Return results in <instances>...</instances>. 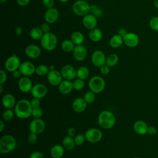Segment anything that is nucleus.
Here are the masks:
<instances>
[{"instance_id": "1", "label": "nucleus", "mask_w": 158, "mask_h": 158, "mask_svg": "<svg viewBox=\"0 0 158 158\" xmlns=\"http://www.w3.org/2000/svg\"><path fill=\"white\" fill-rule=\"evenodd\" d=\"M32 109L30 101L25 99H22L16 103L14 107V112L18 118H27L31 115Z\"/></svg>"}, {"instance_id": "2", "label": "nucleus", "mask_w": 158, "mask_h": 158, "mask_svg": "<svg viewBox=\"0 0 158 158\" xmlns=\"http://www.w3.org/2000/svg\"><path fill=\"white\" fill-rule=\"evenodd\" d=\"M99 125L104 129L112 128L115 123V117L114 114L109 110L101 111L98 117Z\"/></svg>"}, {"instance_id": "3", "label": "nucleus", "mask_w": 158, "mask_h": 158, "mask_svg": "<svg viewBox=\"0 0 158 158\" xmlns=\"http://www.w3.org/2000/svg\"><path fill=\"white\" fill-rule=\"evenodd\" d=\"M17 146L15 138L11 135H4L0 139V152L8 154L14 151Z\"/></svg>"}, {"instance_id": "4", "label": "nucleus", "mask_w": 158, "mask_h": 158, "mask_svg": "<svg viewBox=\"0 0 158 158\" xmlns=\"http://www.w3.org/2000/svg\"><path fill=\"white\" fill-rule=\"evenodd\" d=\"M57 38L56 35L51 32L44 33L40 40V44L43 49L48 51H52L56 49L57 46Z\"/></svg>"}, {"instance_id": "5", "label": "nucleus", "mask_w": 158, "mask_h": 158, "mask_svg": "<svg viewBox=\"0 0 158 158\" xmlns=\"http://www.w3.org/2000/svg\"><path fill=\"white\" fill-rule=\"evenodd\" d=\"M72 9L76 15L83 17L90 12V5L85 0H78L73 4Z\"/></svg>"}, {"instance_id": "6", "label": "nucleus", "mask_w": 158, "mask_h": 158, "mask_svg": "<svg viewBox=\"0 0 158 158\" xmlns=\"http://www.w3.org/2000/svg\"><path fill=\"white\" fill-rule=\"evenodd\" d=\"M89 89L94 93H101L106 87V81L104 79L98 75L92 77L88 82Z\"/></svg>"}, {"instance_id": "7", "label": "nucleus", "mask_w": 158, "mask_h": 158, "mask_svg": "<svg viewBox=\"0 0 158 158\" xmlns=\"http://www.w3.org/2000/svg\"><path fill=\"white\" fill-rule=\"evenodd\" d=\"M86 140L91 143H96L100 141L102 138V131L96 128H89L85 133Z\"/></svg>"}, {"instance_id": "8", "label": "nucleus", "mask_w": 158, "mask_h": 158, "mask_svg": "<svg viewBox=\"0 0 158 158\" xmlns=\"http://www.w3.org/2000/svg\"><path fill=\"white\" fill-rule=\"evenodd\" d=\"M30 133L39 135L42 133L46 128V123L41 118H34L28 126Z\"/></svg>"}, {"instance_id": "9", "label": "nucleus", "mask_w": 158, "mask_h": 158, "mask_svg": "<svg viewBox=\"0 0 158 158\" xmlns=\"http://www.w3.org/2000/svg\"><path fill=\"white\" fill-rule=\"evenodd\" d=\"M21 64L19 57L15 54H13L9 57L5 61L4 67L6 70L10 72L18 70Z\"/></svg>"}, {"instance_id": "10", "label": "nucleus", "mask_w": 158, "mask_h": 158, "mask_svg": "<svg viewBox=\"0 0 158 158\" xmlns=\"http://www.w3.org/2000/svg\"><path fill=\"white\" fill-rule=\"evenodd\" d=\"M91 60L94 66L100 67L102 65L106 64V56L102 51L97 49L92 53L91 56Z\"/></svg>"}, {"instance_id": "11", "label": "nucleus", "mask_w": 158, "mask_h": 158, "mask_svg": "<svg viewBox=\"0 0 158 158\" xmlns=\"http://www.w3.org/2000/svg\"><path fill=\"white\" fill-rule=\"evenodd\" d=\"M123 44L127 47L133 48L136 47L139 43L138 35L133 32H128L123 37Z\"/></svg>"}, {"instance_id": "12", "label": "nucleus", "mask_w": 158, "mask_h": 158, "mask_svg": "<svg viewBox=\"0 0 158 158\" xmlns=\"http://www.w3.org/2000/svg\"><path fill=\"white\" fill-rule=\"evenodd\" d=\"M60 72L64 80L72 81L77 77V70L71 65L67 64L64 65Z\"/></svg>"}, {"instance_id": "13", "label": "nucleus", "mask_w": 158, "mask_h": 158, "mask_svg": "<svg viewBox=\"0 0 158 158\" xmlns=\"http://www.w3.org/2000/svg\"><path fill=\"white\" fill-rule=\"evenodd\" d=\"M48 93L47 87L42 83H36L33 86L30 93L33 98L41 99L43 98Z\"/></svg>"}, {"instance_id": "14", "label": "nucleus", "mask_w": 158, "mask_h": 158, "mask_svg": "<svg viewBox=\"0 0 158 158\" xmlns=\"http://www.w3.org/2000/svg\"><path fill=\"white\" fill-rule=\"evenodd\" d=\"M47 80L50 85L52 86H59L63 80V77L60 72L54 69L49 70L47 75Z\"/></svg>"}, {"instance_id": "15", "label": "nucleus", "mask_w": 158, "mask_h": 158, "mask_svg": "<svg viewBox=\"0 0 158 158\" xmlns=\"http://www.w3.org/2000/svg\"><path fill=\"white\" fill-rule=\"evenodd\" d=\"M72 53L73 58L77 61L80 62L86 59L88 54V51L84 45L79 44L75 46Z\"/></svg>"}, {"instance_id": "16", "label": "nucleus", "mask_w": 158, "mask_h": 158, "mask_svg": "<svg viewBox=\"0 0 158 158\" xmlns=\"http://www.w3.org/2000/svg\"><path fill=\"white\" fill-rule=\"evenodd\" d=\"M19 69L22 73V75L29 77L35 73L36 67L31 62L25 61L21 63Z\"/></svg>"}, {"instance_id": "17", "label": "nucleus", "mask_w": 158, "mask_h": 158, "mask_svg": "<svg viewBox=\"0 0 158 158\" xmlns=\"http://www.w3.org/2000/svg\"><path fill=\"white\" fill-rule=\"evenodd\" d=\"M33 86V85L31 79L28 77H22L19 79L18 87L19 89L23 93H27L30 92Z\"/></svg>"}, {"instance_id": "18", "label": "nucleus", "mask_w": 158, "mask_h": 158, "mask_svg": "<svg viewBox=\"0 0 158 158\" xmlns=\"http://www.w3.org/2000/svg\"><path fill=\"white\" fill-rule=\"evenodd\" d=\"M59 12L57 9L56 7H52L50 9H48L44 13V18L45 22L49 24H52L55 23L59 19Z\"/></svg>"}, {"instance_id": "19", "label": "nucleus", "mask_w": 158, "mask_h": 158, "mask_svg": "<svg viewBox=\"0 0 158 158\" xmlns=\"http://www.w3.org/2000/svg\"><path fill=\"white\" fill-rule=\"evenodd\" d=\"M25 53L26 56L30 59H37L38 58L41 53L40 48L36 44H29L25 49Z\"/></svg>"}, {"instance_id": "20", "label": "nucleus", "mask_w": 158, "mask_h": 158, "mask_svg": "<svg viewBox=\"0 0 158 158\" xmlns=\"http://www.w3.org/2000/svg\"><path fill=\"white\" fill-rule=\"evenodd\" d=\"M83 25L88 30H91L96 27L98 24L97 17L91 14H88L83 17L82 19Z\"/></svg>"}, {"instance_id": "21", "label": "nucleus", "mask_w": 158, "mask_h": 158, "mask_svg": "<svg viewBox=\"0 0 158 158\" xmlns=\"http://www.w3.org/2000/svg\"><path fill=\"white\" fill-rule=\"evenodd\" d=\"M87 104L83 98H77L72 102V107L75 112L81 113L85 110Z\"/></svg>"}, {"instance_id": "22", "label": "nucleus", "mask_w": 158, "mask_h": 158, "mask_svg": "<svg viewBox=\"0 0 158 158\" xmlns=\"http://www.w3.org/2000/svg\"><path fill=\"white\" fill-rule=\"evenodd\" d=\"M149 126L148 124L143 120H137L136 121L133 126V130L136 133L139 135H144L148 133Z\"/></svg>"}, {"instance_id": "23", "label": "nucleus", "mask_w": 158, "mask_h": 158, "mask_svg": "<svg viewBox=\"0 0 158 158\" xmlns=\"http://www.w3.org/2000/svg\"><path fill=\"white\" fill-rule=\"evenodd\" d=\"M73 89V82L70 80H63L58 86V90L62 94H67L70 93Z\"/></svg>"}, {"instance_id": "24", "label": "nucleus", "mask_w": 158, "mask_h": 158, "mask_svg": "<svg viewBox=\"0 0 158 158\" xmlns=\"http://www.w3.org/2000/svg\"><path fill=\"white\" fill-rule=\"evenodd\" d=\"M2 104L6 109H12L15 107L16 101L15 97L10 93L4 94L2 98Z\"/></svg>"}, {"instance_id": "25", "label": "nucleus", "mask_w": 158, "mask_h": 158, "mask_svg": "<svg viewBox=\"0 0 158 158\" xmlns=\"http://www.w3.org/2000/svg\"><path fill=\"white\" fill-rule=\"evenodd\" d=\"M64 149L62 145L56 144L53 146L50 151L51 156L52 158H61L64 154Z\"/></svg>"}, {"instance_id": "26", "label": "nucleus", "mask_w": 158, "mask_h": 158, "mask_svg": "<svg viewBox=\"0 0 158 158\" xmlns=\"http://www.w3.org/2000/svg\"><path fill=\"white\" fill-rule=\"evenodd\" d=\"M89 38L93 42H99L102 38V32L96 27L93 28L89 31Z\"/></svg>"}, {"instance_id": "27", "label": "nucleus", "mask_w": 158, "mask_h": 158, "mask_svg": "<svg viewBox=\"0 0 158 158\" xmlns=\"http://www.w3.org/2000/svg\"><path fill=\"white\" fill-rule=\"evenodd\" d=\"M109 44L112 48H118L123 44V37L118 34L114 35L109 40Z\"/></svg>"}, {"instance_id": "28", "label": "nucleus", "mask_w": 158, "mask_h": 158, "mask_svg": "<svg viewBox=\"0 0 158 158\" xmlns=\"http://www.w3.org/2000/svg\"><path fill=\"white\" fill-rule=\"evenodd\" d=\"M70 40L75 44V46L82 44L85 40V36L81 32L79 31H75L72 33Z\"/></svg>"}, {"instance_id": "29", "label": "nucleus", "mask_w": 158, "mask_h": 158, "mask_svg": "<svg viewBox=\"0 0 158 158\" xmlns=\"http://www.w3.org/2000/svg\"><path fill=\"white\" fill-rule=\"evenodd\" d=\"M73 137L66 136L62 139V146L67 150H72L75 146Z\"/></svg>"}, {"instance_id": "30", "label": "nucleus", "mask_w": 158, "mask_h": 158, "mask_svg": "<svg viewBox=\"0 0 158 158\" xmlns=\"http://www.w3.org/2000/svg\"><path fill=\"white\" fill-rule=\"evenodd\" d=\"M89 75V70L86 66H81L77 70V77L81 80H86Z\"/></svg>"}, {"instance_id": "31", "label": "nucleus", "mask_w": 158, "mask_h": 158, "mask_svg": "<svg viewBox=\"0 0 158 158\" xmlns=\"http://www.w3.org/2000/svg\"><path fill=\"white\" fill-rule=\"evenodd\" d=\"M75 47V44L72 42L71 40H69V39L64 40L61 43L62 49L66 52H73Z\"/></svg>"}, {"instance_id": "32", "label": "nucleus", "mask_w": 158, "mask_h": 158, "mask_svg": "<svg viewBox=\"0 0 158 158\" xmlns=\"http://www.w3.org/2000/svg\"><path fill=\"white\" fill-rule=\"evenodd\" d=\"M43 35L44 33L43 32L40 27H34L31 28L29 34L30 38L34 40H40L43 37Z\"/></svg>"}, {"instance_id": "33", "label": "nucleus", "mask_w": 158, "mask_h": 158, "mask_svg": "<svg viewBox=\"0 0 158 158\" xmlns=\"http://www.w3.org/2000/svg\"><path fill=\"white\" fill-rule=\"evenodd\" d=\"M119 60L118 56L116 54H110L107 57H106V64L109 67H113L115 66Z\"/></svg>"}, {"instance_id": "34", "label": "nucleus", "mask_w": 158, "mask_h": 158, "mask_svg": "<svg viewBox=\"0 0 158 158\" xmlns=\"http://www.w3.org/2000/svg\"><path fill=\"white\" fill-rule=\"evenodd\" d=\"M49 72V66L44 64H40L36 67L35 73L40 77H43L44 75H47L48 72Z\"/></svg>"}, {"instance_id": "35", "label": "nucleus", "mask_w": 158, "mask_h": 158, "mask_svg": "<svg viewBox=\"0 0 158 158\" xmlns=\"http://www.w3.org/2000/svg\"><path fill=\"white\" fill-rule=\"evenodd\" d=\"M90 14L94 15L96 17H99L103 15L104 12L100 7H98L96 4H92L90 5Z\"/></svg>"}, {"instance_id": "36", "label": "nucleus", "mask_w": 158, "mask_h": 158, "mask_svg": "<svg viewBox=\"0 0 158 158\" xmlns=\"http://www.w3.org/2000/svg\"><path fill=\"white\" fill-rule=\"evenodd\" d=\"M95 94L96 93L91 91V90L85 93V94H84L83 98L87 104H91L94 101L95 98H96Z\"/></svg>"}, {"instance_id": "37", "label": "nucleus", "mask_w": 158, "mask_h": 158, "mask_svg": "<svg viewBox=\"0 0 158 158\" xmlns=\"http://www.w3.org/2000/svg\"><path fill=\"white\" fill-rule=\"evenodd\" d=\"M14 114L15 112L12 110V109H6V110L2 113V119L4 121H10L14 117Z\"/></svg>"}, {"instance_id": "38", "label": "nucleus", "mask_w": 158, "mask_h": 158, "mask_svg": "<svg viewBox=\"0 0 158 158\" xmlns=\"http://www.w3.org/2000/svg\"><path fill=\"white\" fill-rule=\"evenodd\" d=\"M73 89L77 91L81 90L84 86H85V81L83 80L80 79V78H77L73 80Z\"/></svg>"}, {"instance_id": "39", "label": "nucleus", "mask_w": 158, "mask_h": 158, "mask_svg": "<svg viewBox=\"0 0 158 158\" xmlns=\"http://www.w3.org/2000/svg\"><path fill=\"white\" fill-rule=\"evenodd\" d=\"M150 28L155 31H158V16L152 17L149 22Z\"/></svg>"}, {"instance_id": "40", "label": "nucleus", "mask_w": 158, "mask_h": 158, "mask_svg": "<svg viewBox=\"0 0 158 158\" xmlns=\"http://www.w3.org/2000/svg\"><path fill=\"white\" fill-rule=\"evenodd\" d=\"M85 139L86 138H85V135H83L81 133L76 135L74 137V141H75V144L77 146L82 145L84 143Z\"/></svg>"}, {"instance_id": "41", "label": "nucleus", "mask_w": 158, "mask_h": 158, "mask_svg": "<svg viewBox=\"0 0 158 158\" xmlns=\"http://www.w3.org/2000/svg\"><path fill=\"white\" fill-rule=\"evenodd\" d=\"M43 115V111L40 107L35 108L32 109L31 116L34 118H41Z\"/></svg>"}, {"instance_id": "42", "label": "nucleus", "mask_w": 158, "mask_h": 158, "mask_svg": "<svg viewBox=\"0 0 158 158\" xmlns=\"http://www.w3.org/2000/svg\"><path fill=\"white\" fill-rule=\"evenodd\" d=\"M43 6L48 9H50L53 7L54 5V0H41Z\"/></svg>"}, {"instance_id": "43", "label": "nucleus", "mask_w": 158, "mask_h": 158, "mask_svg": "<svg viewBox=\"0 0 158 158\" xmlns=\"http://www.w3.org/2000/svg\"><path fill=\"white\" fill-rule=\"evenodd\" d=\"M7 79V75L5 70H0V85H3L6 83Z\"/></svg>"}, {"instance_id": "44", "label": "nucleus", "mask_w": 158, "mask_h": 158, "mask_svg": "<svg viewBox=\"0 0 158 158\" xmlns=\"http://www.w3.org/2000/svg\"><path fill=\"white\" fill-rule=\"evenodd\" d=\"M30 104L33 109L35 108H38L40 107L41 102H40V99L38 98H33L31 101H30Z\"/></svg>"}, {"instance_id": "45", "label": "nucleus", "mask_w": 158, "mask_h": 158, "mask_svg": "<svg viewBox=\"0 0 158 158\" xmlns=\"http://www.w3.org/2000/svg\"><path fill=\"white\" fill-rule=\"evenodd\" d=\"M38 135L33 133H30L29 135L28 136V141L30 144H34L37 141L38 139Z\"/></svg>"}, {"instance_id": "46", "label": "nucleus", "mask_w": 158, "mask_h": 158, "mask_svg": "<svg viewBox=\"0 0 158 158\" xmlns=\"http://www.w3.org/2000/svg\"><path fill=\"white\" fill-rule=\"evenodd\" d=\"M40 28H41V30L43 31V32L44 33H47L50 32V25H49V23H47L46 22L43 23L41 25Z\"/></svg>"}, {"instance_id": "47", "label": "nucleus", "mask_w": 158, "mask_h": 158, "mask_svg": "<svg viewBox=\"0 0 158 158\" xmlns=\"http://www.w3.org/2000/svg\"><path fill=\"white\" fill-rule=\"evenodd\" d=\"M29 158H44V156L41 152L36 151L33 152L30 154Z\"/></svg>"}, {"instance_id": "48", "label": "nucleus", "mask_w": 158, "mask_h": 158, "mask_svg": "<svg viewBox=\"0 0 158 158\" xmlns=\"http://www.w3.org/2000/svg\"><path fill=\"white\" fill-rule=\"evenodd\" d=\"M99 68H100V72L102 75H107L110 72V67L106 64L102 65Z\"/></svg>"}, {"instance_id": "49", "label": "nucleus", "mask_w": 158, "mask_h": 158, "mask_svg": "<svg viewBox=\"0 0 158 158\" xmlns=\"http://www.w3.org/2000/svg\"><path fill=\"white\" fill-rule=\"evenodd\" d=\"M157 128L154 126H149L148 130V134L150 135H155L157 133Z\"/></svg>"}, {"instance_id": "50", "label": "nucleus", "mask_w": 158, "mask_h": 158, "mask_svg": "<svg viewBox=\"0 0 158 158\" xmlns=\"http://www.w3.org/2000/svg\"><path fill=\"white\" fill-rule=\"evenodd\" d=\"M67 135L71 137H74L76 135V129L73 127H70L67 131Z\"/></svg>"}, {"instance_id": "51", "label": "nucleus", "mask_w": 158, "mask_h": 158, "mask_svg": "<svg viewBox=\"0 0 158 158\" xmlns=\"http://www.w3.org/2000/svg\"><path fill=\"white\" fill-rule=\"evenodd\" d=\"M12 77H13L14 78H18V79H19L20 78L22 77L21 76L22 75V73L20 72V71L19 70V69H18V70H16L14 71L13 72H12Z\"/></svg>"}, {"instance_id": "52", "label": "nucleus", "mask_w": 158, "mask_h": 158, "mask_svg": "<svg viewBox=\"0 0 158 158\" xmlns=\"http://www.w3.org/2000/svg\"><path fill=\"white\" fill-rule=\"evenodd\" d=\"M30 1V0H17V2L20 6H27L29 4Z\"/></svg>"}, {"instance_id": "53", "label": "nucleus", "mask_w": 158, "mask_h": 158, "mask_svg": "<svg viewBox=\"0 0 158 158\" xmlns=\"http://www.w3.org/2000/svg\"><path fill=\"white\" fill-rule=\"evenodd\" d=\"M127 31L125 28H120L118 30V33L119 35H120L121 36L123 37L127 33Z\"/></svg>"}, {"instance_id": "54", "label": "nucleus", "mask_w": 158, "mask_h": 158, "mask_svg": "<svg viewBox=\"0 0 158 158\" xmlns=\"http://www.w3.org/2000/svg\"><path fill=\"white\" fill-rule=\"evenodd\" d=\"M15 33L17 36H20L22 35L23 29L21 27H17L15 30Z\"/></svg>"}, {"instance_id": "55", "label": "nucleus", "mask_w": 158, "mask_h": 158, "mask_svg": "<svg viewBox=\"0 0 158 158\" xmlns=\"http://www.w3.org/2000/svg\"><path fill=\"white\" fill-rule=\"evenodd\" d=\"M5 128V124L2 120H0V132H2Z\"/></svg>"}, {"instance_id": "56", "label": "nucleus", "mask_w": 158, "mask_h": 158, "mask_svg": "<svg viewBox=\"0 0 158 158\" xmlns=\"http://www.w3.org/2000/svg\"><path fill=\"white\" fill-rule=\"evenodd\" d=\"M3 91H4L3 86H2V85H0V93L2 94L3 93Z\"/></svg>"}, {"instance_id": "57", "label": "nucleus", "mask_w": 158, "mask_h": 158, "mask_svg": "<svg viewBox=\"0 0 158 158\" xmlns=\"http://www.w3.org/2000/svg\"><path fill=\"white\" fill-rule=\"evenodd\" d=\"M49 70H54V69H55L54 65H49Z\"/></svg>"}, {"instance_id": "58", "label": "nucleus", "mask_w": 158, "mask_h": 158, "mask_svg": "<svg viewBox=\"0 0 158 158\" xmlns=\"http://www.w3.org/2000/svg\"><path fill=\"white\" fill-rule=\"evenodd\" d=\"M59 1L61 2H63V3H65V2H68L69 0H58Z\"/></svg>"}, {"instance_id": "59", "label": "nucleus", "mask_w": 158, "mask_h": 158, "mask_svg": "<svg viewBox=\"0 0 158 158\" xmlns=\"http://www.w3.org/2000/svg\"><path fill=\"white\" fill-rule=\"evenodd\" d=\"M8 0H0V2H1V3H3V2H6V1H7Z\"/></svg>"}, {"instance_id": "60", "label": "nucleus", "mask_w": 158, "mask_h": 158, "mask_svg": "<svg viewBox=\"0 0 158 158\" xmlns=\"http://www.w3.org/2000/svg\"><path fill=\"white\" fill-rule=\"evenodd\" d=\"M132 158H141V157H138V156H136V157H133Z\"/></svg>"}]
</instances>
